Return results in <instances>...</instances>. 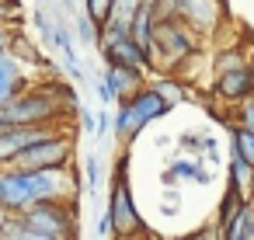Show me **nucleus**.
<instances>
[{"label": "nucleus", "mask_w": 254, "mask_h": 240, "mask_svg": "<svg viewBox=\"0 0 254 240\" xmlns=\"http://www.w3.org/2000/svg\"><path fill=\"white\" fill-rule=\"evenodd\" d=\"M80 178L73 167L60 171H21V167H0V209L7 216H25L42 202H70L80 198Z\"/></svg>", "instance_id": "nucleus-1"}, {"label": "nucleus", "mask_w": 254, "mask_h": 240, "mask_svg": "<svg viewBox=\"0 0 254 240\" xmlns=\"http://www.w3.org/2000/svg\"><path fill=\"white\" fill-rule=\"evenodd\" d=\"M202 49V35L191 32L185 21L171 18V14H157L153 21V70H160L157 63H164V70H178L185 60L198 56Z\"/></svg>", "instance_id": "nucleus-2"}, {"label": "nucleus", "mask_w": 254, "mask_h": 240, "mask_svg": "<svg viewBox=\"0 0 254 240\" xmlns=\"http://www.w3.org/2000/svg\"><path fill=\"white\" fill-rule=\"evenodd\" d=\"M126 171H129V150L119 153L115 174H112V188H108V219H112V237L115 240H136V237H146L150 233L143 226V219H139L136 202H132Z\"/></svg>", "instance_id": "nucleus-3"}, {"label": "nucleus", "mask_w": 254, "mask_h": 240, "mask_svg": "<svg viewBox=\"0 0 254 240\" xmlns=\"http://www.w3.org/2000/svg\"><path fill=\"white\" fill-rule=\"evenodd\" d=\"M171 112V105L153 91V87H143V91H136L132 98H126L119 108H115V122H112V132H115V139L122 143V146H129L150 122H157V119H164Z\"/></svg>", "instance_id": "nucleus-4"}, {"label": "nucleus", "mask_w": 254, "mask_h": 240, "mask_svg": "<svg viewBox=\"0 0 254 240\" xmlns=\"http://www.w3.org/2000/svg\"><path fill=\"white\" fill-rule=\"evenodd\" d=\"M32 230L46 233L49 240H77L80 223H77V198L70 202H42L21 216Z\"/></svg>", "instance_id": "nucleus-5"}, {"label": "nucleus", "mask_w": 254, "mask_h": 240, "mask_svg": "<svg viewBox=\"0 0 254 240\" xmlns=\"http://www.w3.org/2000/svg\"><path fill=\"white\" fill-rule=\"evenodd\" d=\"M157 14H171L178 21H185L191 32L198 35H209L216 32L219 18H223V7H219V0H157Z\"/></svg>", "instance_id": "nucleus-6"}, {"label": "nucleus", "mask_w": 254, "mask_h": 240, "mask_svg": "<svg viewBox=\"0 0 254 240\" xmlns=\"http://www.w3.org/2000/svg\"><path fill=\"white\" fill-rule=\"evenodd\" d=\"M101 49V60L108 63V66H119V70H132V73H150L153 70V63H150V56L143 53V46L136 42V39H112V42H101L98 46Z\"/></svg>", "instance_id": "nucleus-7"}, {"label": "nucleus", "mask_w": 254, "mask_h": 240, "mask_svg": "<svg viewBox=\"0 0 254 240\" xmlns=\"http://www.w3.org/2000/svg\"><path fill=\"white\" fill-rule=\"evenodd\" d=\"M63 125H11L0 132V167H11L28 146H35L39 139H46L49 132H56Z\"/></svg>", "instance_id": "nucleus-8"}, {"label": "nucleus", "mask_w": 254, "mask_h": 240, "mask_svg": "<svg viewBox=\"0 0 254 240\" xmlns=\"http://www.w3.org/2000/svg\"><path fill=\"white\" fill-rule=\"evenodd\" d=\"M212 94L226 105H244L247 98H254V63H247L233 73H219L212 84Z\"/></svg>", "instance_id": "nucleus-9"}, {"label": "nucleus", "mask_w": 254, "mask_h": 240, "mask_svg": "<svg viewBox=\"0 0 254 240\" xmlns=\"http://www.w3.org/2000/svg\"><path fill=\"white\" fill-rule=\"evenodd\" d=\"M32 87L28 73H25V63L7 49V53H0V105H7L14 101L18 94H25Z\"/></svg>", "instance_id": "nucleus-10"}, {"label": "nucleus", "mask_w": 254, "mask_h": 240, "mask_svg": "<svg viewBox=\"0 0 254 240\" xmlns=\"http://www.w3.org/2000/svg\"><path fill=\"white\" fill-rule=\"evenodd\" d=\"M153 21H157V7L153 4H139V11H136V18L129 25V39H136L143 46L150 63H153Z\"/></svg>", "instance_id": "nucleus-11"}, {"label": "nucleus", "mask_w": 254, "mask_h": 240, "mask_svg": "<svg viewBox=\"0 0 254 240\" xmlns=\"http://www.w3.org/2000/svg\"><path fill=\"white\" fill-rule=\"evenodd\" d=\"M105 80H108V87L115 91V98H119V105L126 101V98H132L136 91H143L146 84H143V73H132V70H119V66H105V73H101Z\"/></svg>", "instance_id": "nucleus-12"}, {"label": "nucleus", "mask_w": 254, "mask_h": 240, "mask_svg": "<svg viewBox=\"0 0 254 240\" xmlns=\"http://www.w3.org/2000/svg\"><path fill=\"white\" fill-rule=\"evenodd\" d=\"M247 205H251V202H247L237 188H226V191H223V202H219V209H216V230H219V233L230 230V226L244 216Z\"/></svg>", "instance_id": "nucleus-13"}, {"label": "nucleus", "mask_w": 254, "mask_h": 240, "mask_svg": "<svg viewBox=\"0 0 254 240\" xmlns=\"http://www.w3.org/2000/svg\"><path fill=\"white\" fill-rule=\"evenodd\" d=\"M171 171L178 181H195V184L212 181V171L202 164V157H178V160H171Z\"/></svg>", "instance_id": "nucleus-14"}, {"label": "nucleus", "mask_w": 254, "mask_h": 240, "mask_svg": "<svg viewBox=\"0 0 254 240\" xmlns=\"http://www.w3.org/2000/svg\"><path fill=\"white\" fill-rule=\"evenodd\" d=\"M230 188H237L247 202H251V195H254V167L244 164L240 157H230Z\"/></svg>", "instance_id": "nucleus-15"}, {"label": "nucleus", "mask_w": 254, "mask_h": 240, "mask_svg": "<svg viewBox=\"0 0 254 240\" xmlns=\"http://www.w3.org/2000/svg\"><path fill=\"white\" fill-rule=\"evenodd\" d=\"M101 178H105V164H101V157H98V153H87V157H84V191L98 198V191H101Z\"/></svg>", "instance_id": "nucleus-16"}, {"label": "nucleus", "mask_w": 254, "mask_h": 240, "mask_svg": "<svg viewBox=\"0 0 254 240\" xmlns=\"http://www.w3.org/2000/svg\"><path fill=\"white\" fill-rule=\"evenodd\" d=\"M139 4H143V0H115V7H112V14H108V21H105V25H115V28L129 32V25H132V18H136V11H139Z\"/></svg>", "instance_id": "nucleus-17"}, {"label": "nucleus", "mask_w": 254, "mask_h": 240, "mask_svg": "<svg viewBox=\"0 0 254 240\" xmlns=\"http://www.w3.org/2000/svg\"><path fill=\"white\" fill-rule=\"evenodd\" d=\"M251 60L240 53V49H219L216 56H212V73L219 77V73H233V70H240V66H247Z\"/></svg>", "instance_id": "nucleus-18"}, {"label": "nucleus", "mask_w": 254, "mask_h": 240, "mask_svg": "<svg viewBox=\"0 0 254 240\" xmlns=\"http://www.w3.org/2000/svg\"><path fill=\"white\" fill-rule=\"evenodd\" d=\"M0 240H49V237L39 233V230H32L21 216H11L7 226H4V233H0Z\"/></svg>", "instance_id": "nucleus-19"}, {"label": "nucleus", "mask_w": 254, "mask_h": 240, "mask_svg": "<svg viewBox=\"0 0 254 240\" xmlns=\"http://www.w3.org/2000/svg\"><path fill=\"white\" fill-rule=\"evenodd\" d=\"M73 25H77L80 46H98V42H101V25H98L87 11H77V14H73Z\"/></svg>", "instance_id": "nucleus-20"}, {"label": "nucleus", "mask_w": 254, "mask_h": 240, "mask_svg": "<svg viewBox=\"0 0 254 240\" xmlns=\"http://www.w3.org/2000/svg\"><path fill=\"white\" fill-rule=\"evenodd\" d=\"M233 157H240L244 164H251L254 167V132H247V129H233Z\"/></svg>", "instance_id": "nucleus-21"}, {"label": "nucleus", "mask_w": 254, "mask_h": 240, "mask_svg": "<svg viewBox=\"0 0 254 240\" xmlns=\"http://www.w3.org/2000/svg\"><path fill=\"white\" fill-rule=\"evenodd\" d=\"M11 53H14V56L25 63V66H28V63H32V66H39V63H42L39 49H35V46H32V42H28L21 32H14V39H11Z\"/></svg>", "instance_id": "nucleus-22"}, {"label": "nucleus", "mask_w": 254, "mask_h": 240, "mask_svg": "<svg viewBox=\"0 0 254 240\" xmlns=\"http://www.w3.org/2000/svg\"><path fill=\"white\" fill-rule=\"evenodd\" d=\"M153 91H157V94H160L167 105H178V101H185V98H188V94H185V87H181L178 80H171V77H167V80L160 77V80L153 84Z\"/></svg>", "instance_id": "nucleus-23"}, {"label": "nucleus", "mask_w": 254, "mask_h": 240, "mask_svg": "<svg viewBox=\"0 0 254 240\" xmlns=\"http://www.w3.org/2000/svg\"><path fill=\"white\" fill-rule=\"evenodd\" d=\"M112 7H115V0H84V11H87L98 25H105V21H108Z\"/></svg>", "instance_id": "nucleus-24"}, {"label": "nucleus", "mask_w": 254, "mask_h": 240, "mask_svg": "<svg viewBox=\"0 0 254 240\" xmlns=\"http://www.w3.org/2000/svg\"><path fill=\"white\" fill-rule=\"evenodd\" d=\"M202 139H205V132H181L178 136V146L188 157H202Z\"/></svg>", "instance_id": "nucleus-25"}, {"label": "nucleus", "mask_w": 254, "mask_h": 240, "mask_svg": "<svg viewBox=\"0 0 254 240\" xmlns=\"http://www.w3.org/2000/svg\"><path fill=\"white\" fill-rule=\"evenodd\" d=\"M233 119H237V129H247V132H254V98H247L244 105H237Z\"/></svg>", "instance_id": "nucleus-26"}, {"label": "nucleus", "mask_w": 254, "mask_h": 240, "mask_svg": "<svg viewBox=\"0 0 254 240\" xmlns=\"http://www.w3.org/2000/svg\"><path fill=\"white\" fill-rule=\"evenodd\" d=\"M32 21L39 25V32H42V39H46V42H53V32H56V21H49V11H46L42 4L35 7V14H32Z\"/></svg>", "instance_id": "nucleus-27"}, {"label": "nucleus", "mask_w": 254, "mask_h": 240, "mask_svg": "<svg viewBox=\"0 0 254 240\" xmlns=\"http://www.w3.org/2000/svg\"><path fill=\"white\" fill-rule=\"evenodd\" d=\"M77 125H80L84 132H98V112H91L87 105H80V108H77Z\"/></svg>", "instance_id": "nucleus-28"}, {"label": "nucleus", "mask_w": 254, "mask_h": 240, "mask_svg": "<svg viewBox=\"0 0 254 240\" xmlns=\"http://www.w3.org/2000/svg\"><path fill=\"white\" fill-rule=\"evenodd\" d=\"M94 94H98V101H101L105 108H108V105H119V98H115V91L108 87V80H105V77H98V80H94Z\"/></svg>", "instance_id": "nucleus-29"}, {"label": "nucleus", "mask_w": 254, "mask_h": 240, "mask_svg": "<svg viewBox=\"0 0 254 240\" xmlns=\"http://www.w3.org/2000/svg\"><path fill=\"white\" fill-rule=\"evenodd\" d=\"M202 160L219 164V139H216V136H209V132H205V139H202Z\"/></svg>", "instance_id": "nucleus-30"}, {"label": "nucleus", "mask_w": 254, "mask_h": 240, "mask_svg": "<svg viewBox=\"0 0 254 240\" xmlns=\"http://www.w3.org/2000/svg\"><path fill=\"white\" fill-rule=\"evenodd\" d=\"M14 14H18V0H0V25H14Z\"/></svg>", "instance_id": "nucleus-31"}, {"label": "nucleus", "mask_w": 254, "mask_h": 240, "mask_svg": "<svg viewBox=\"0 0 254 240\" xmlns=\"http://www.w3.org/2000/svg\"><path fill=\"white\" fill-rule=\"evenodd\" d=\"M112 122H115V119L108 115V108H101V112H98V132H94V136H108V132H112Z\"/></svg>", "instance_id": "nucleus-32"}, {"label": "nucleus", "mask_w": 254, "mask_h": 240, "mask_svg": "<svg viewBox=\"0 0 254 240\" xmlns=\"http://www.w3.org/2000/svg\"><path fill=\"white\" fill-rule=\"evenodd\" d=\"M98 240H108L112 237V219H108V212H101V219H98V233H94Z\"/></svg>", "instance_id": "nucleus-33"}, {"label": "nucleus", "mask_w": 254, "mask_h": 240, "mask_svg": "<svg viewBox=\"0 0 254 240\" xmlns=\"http://www.w3.org/2000/svg\"><path fill=\"white\" fill-rule=\"evenodd\" d=\"M11 39H14V28L0 25V53H7V49H11Z\"/></svg>", "instance_id": "nucleus-34"}, {"label": "nucleus", "mask_w": 254, "mask_h": 240, "mask_svg": "<svg viewBox=\"0 0 254 240\" xmlns=\"http://www.w3.org/2000/svg\"><path fill=\"white\" fill-rule=\"evenodd\" d=\"M7 219H11V216H7L4 209H0V233H4V226H7Z\"/></svg>", "instance_id": "nucleus-35"}, {"label": "nucleus", "mask_w": 254, "mask_h": 240, "mask_svg": "<svg viewBox=\"0 0 254 240\" xmlns=\"http://www.w3.org/2000/svg\"><path fill=\"white\" fill-rule=\"evenodd\" d=\"M4 129H11V125H7V122H4V119H0V132H4Z\"/></svg>", "instance_id": "nucleus-36"}, {"label": "nucleus", "mask_w": 254, "mask_h": 240, "mask_svg": "<svg viewBox=\"0 0 254 240\" xmlns=\"http://www.w3.org/2000/svg\"><path fill=\"white\" fill-rule=\"evenodd\" d=\"M167 240H191V237H167Z\"/></svg>", "instance_id": "nucleus-37"}, {"label": "nucleus", "mask_w": 254, "mask_h": 240, "mask_svg": "<svg viewBox=\"0 0 254 240\" xmlns=\"http://www.w3.org/2000/svg\"><path fill=\"white\" fill-rule=\"evenodd\" d=\"M143 4H157V0H143Z\"/></svg>", "instance_id": "nucleus-38"}, {"label": "nucleus", "mask_w": 254, "mask_h": 240, "mask_svg": "<svg viewBox=\"0 0 254 240\" xmlns=\"http://www.w3.org/2000/svg\"><path fill=\"white\" fill-rule=\"evenodd\" d=\"M251 209H254V195H251Z\"/></svg>", "instance_id": "nucleus-39"}, {"label": "nucleus", "mask_w": 254, "mask_h": 240, "mask_svg": "<svg viewBox=\"0 0 254 240\" xmlns=\"http://www.w3.org/2000/svg\"><path fill=\"white\" fill-rule=\"evenodd\" d=\"M39 4H46V0H39Z\"/></svg>", "instance_id": "nucleus-40"}]
</instances>
